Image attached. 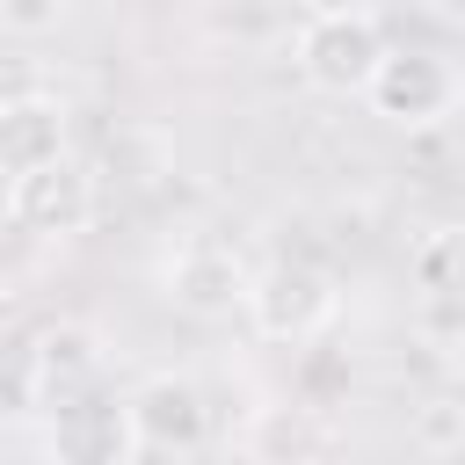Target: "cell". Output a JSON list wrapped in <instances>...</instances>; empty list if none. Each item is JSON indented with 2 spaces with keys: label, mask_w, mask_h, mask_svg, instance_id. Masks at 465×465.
I'll use <instances>...</instances> for the list:
<instances>
[{
  "label": "cell",
  "mask_w": 465,
  "mask_h": 465,
  "mask_svg": "<svg viewBox=\"0 0 465 465\" xmlns=\"http://www.w3.org/2000/svg\"><path fill=\"white\" fill-rule=\"evenodd\" d=\"M269 7H312V0H269Z\"/></svg>",
  "instance_id": "cell-15"
},
{
  "label": "cell",
  "mask_w": 465,
  "mask_h": 465,
  "mask_svg": "<svg viewBox=\"0 0 465 465\" xmlns=\"http://www.w3.org/2000/svg\"><path fill=\"white\" fill-rule=\"evenodd\" d=\"M421 7H429V15H443V22H458V29H465V0H421Z\"/></svg>",
  "instance_id": "cell-14"
},
{
  "label": "cell",
  "mask_w": 465,
  "mask_h": 465,
  "mask_svg": "<svg viewBox=\"0 0 465 465\" xmlns=\"http://www.w3.org/2000/svg\"><path fill=\"white\" fill-rule=\"evenodd\" d=\"M334 378H341V363H334V356H312V363H305V392H312V407H320V392H327Z\"/></svg>",
  "instance_id": "cell-13"
},
{
  "label": "cell",
  "mask_w": 465,
  "mask_h": 465,
  "mask_svg": "<svg viewBox=\"0 0 465 465\" xmlns=\"http://www.w3.org/2000/svg\"><path fill=\"white\" fill-rule=\"evenodd\" d=\"M363 102H371V116H385L400 131H429L458 109V65L443 51H385Z\"/></svg>",
  "instance_id": "cell-5"
},
{
  "label": "cell",
  "mask_w": 465,
  "mask_h": 465,
  "mask_svg": "<svg viewBox=\"0 0 465 465\" xmlns=\"http://www.w3.org/2000/svg\"><path fill=\"white\" fill-rule=\"evenodd\" d=\"M15 363L29 371L36 400H44V407H58V400H73V392L102 371V334H94L87 320H44V327L15 349Z\"/></svg>",
  "instance_id": "cell-7"
},
{
  "label": "cell",
  "mask_w": 465,
  "mask_h": 465,
  "mask_svg": "<svg viewBox=\"0 0 465 465\" xmlns=\"http://www.w3.org/2000/svg\"><path fill=\"white\" fill-rule=\"evenodd\" d=\"M160 291H167V305L189 312V320H232V312H247L254 269L240 262L232 240H218V232H182V240L167 247V262H160Z\"/></svg>",
  "instance_id": "cell-2"
},
{
  "label": "cell",
  "mask_w": 465,
  "mask_h": 465,
  "mask_svg": "<svg viewBox=\"0 0 465 465\" xmlns=\"http://www.w3.org/2000/svg\"><path fill=\"white\" fill-rule=\"evenodd\" d=\"M407 269H414V283H421L429 298H465V225L421 232L414 254H407Z\"/></svg>",
  "instance_id": "cell-10"
},
{
  "label": "cell",
  "mask_w": 465,
  "mask_h": 465,
  "mask_svg": "<svg viewBox=\"0 0 465 465\" xmlns=\"http://www.w3.org/2000/svg\"><path fill=\"white\" fill-rule=\"evenodd\" d=\"M58 15H65V0H0V22L15 36H44V29H58Z\"/></svg>",
  "instance_id": "cell-12"
},
{
  "label": "cell",
  "mask_w": 465,
  "mask_h": 465,
  "mask_svg": "<svg viewBox=\"0 0 465 465\" xmlns=\"http://www.w3.org/2000/svg\"><path fill=\"white\" fill-rule=\"evenodd\" d=\"M7 225L15 232H36V240H73L94 225V167L58 153L44 167H22L7 174Z\"/></svg>",
  "instance_id": "cell-4"
},
{
  "label": "cell",
  "mask_w": 465,
  "mask_h": 465,
  "mask_svg": "<svg viewBox=\"0 0 465 465\" xmlns=\"http://www.w3.org/2000/svg\"><path fill=\"white\" fill-rule=\"evenodd\" d=\"M414 443L421 450H465V407L458 400H429L414 414Z\"/></svg>",
  "instance_id": "cell-11"
},
{
  "label": "cell",
  "mask_w": 465,
  "mask_h": 465,
  "mask_svg": "<svg viewBox=\"0 0 465 465\" xmlns=\"http://www.w3.org/2000/svg\"><path fill=\"white\" fill-rule=\"evenodd\" d=\"M58 153H65V102L36 94V87H15L0 102V167L22 174V167H44Z\"/></svg>",
  "instance_id": "cell-8"
},
{
  "label": "cell",
  "mask_w": 465,
  "mask_h": 465,
  "mask_svg": "<svg viewBox=\"0 0 465 465\" xmlns=\"http://www.w3.org/2000/svg\"><path fill=\"white\" fill-rule=\"evenodd\" d=\"M124 421H131L138 458H196L203 436H211L203 385H196V378H174V371H153L145 385H131Z\"/></svg>",
  "instance_id": "cell-6"
},
{
  "label": "cell",
  "mask_w": 465,
  "mask_h": 465,
  "mask_svg": "<svg viewBox=\"0 0 465 465\" xmlns=\"http://www.w3.org/2000/svg\"><path fill=\"white\" fill-rule=\"evenodd\" d=\"M385 51L392 44H385L371 7H312L305 29H298V73L320 94H363Z\"/></svg>",
  "instance_id": "cell-1"
},
{
  "label": "cell",
  "mask_w": 465,
  "mask_h": 465,
  "mask_svg": "<svg viewBox=\"0 0 465 465\" xmlns=\"http://www.w3.org/2000/svg\"><path fill=\"white\" fill-rule=\"evenodd\" d=\"M254 458H320L334 450V429L320 421V407H262V421L247 429Z\"/></svg>",
  "instance_id": "cell-9"
},
{
  "label": "cell",
  "mask_w": 465,
  "mask_h": 465,
  "mask_svg": "<svg viewBox=\"0 0 465 465\" xmlns=\"http://www.w3.org/2000/svg\"><path fill=\"white\" fill-rule=\"evenodd\" d=\"M341 312V291L320 262H269L254 269V291H247V320L262 341H320Z\"/></svg>",
  "instance_id": "cell-3"
}]
</instances>
